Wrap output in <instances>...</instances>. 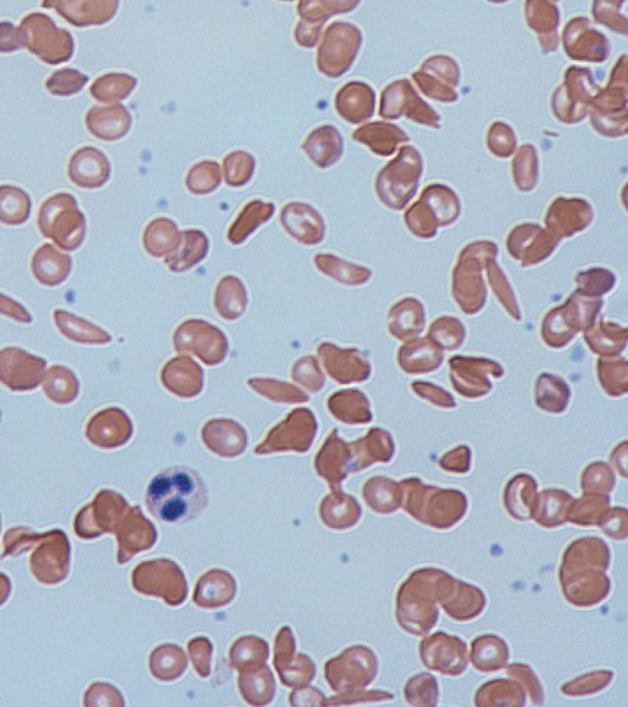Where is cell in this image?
I'll list each match as a JSON object with an SVG mask.
<instances>
[{"label": "cell", "mask_w": 628, "mask_h": 707, "mask_svg": "<svg viewBox=\"0 0 628 707\" xmlns=\"http://www.w3.org/2000/svg\"><path fill=\"white\" fill-rule=\"evenodd\" d=\"M145 501L156 520L181 525L202 514L208 505V490L194 469L175 466L151 480Z\"/></svg>", "instance_id": "cell-1"}, {"label": "cell", "mask_w": 628, "mask_h": 707, "mask_svg": "<svg viewBox=\"0 0 628 707\" xmlns=\"http://www.w3.org/2000/svg\"><path fill=\"white\" fill-rule=\"evenodd\" d=\"M37 224L41 234L64 251H77L85 240L86 220L73 194L57 193L48 198Z\"/></svg>", "instance_id": "cell-2"}, {"label": "cell", "mask_w": 628, "mask_h": 707, "mask_svg": "<svg viewBox=\"0 0 628 707\" xmlns=\"http://www.w3.org/2000/svg\"><path fill=\"white\" fill-rule=\"evenodd\" d=\"M24 47L50 66L66 63L74 55V40L66 29H59L50 16L31 13L19 26Z\"/></svg>", "instance_id": "cell-3"}, {"label": "cell", "mask_w": 628, "mask_h": 707, "mask_svg": "<svg viewBox=\"0 0 628 707\" xmlns=\"http://www.w3.org/2000/svg\"><path fill=\"white\" fill-rule=\"evenodd\" d=\"M360 31L348 23H333L324 32L317 55L319 72L339 78L348 72L359 51Z\"/></svg>", "instance_id": "cell-4"}, {"label": "cell", "mask_w": 628, "mask_h": 707, "mask_svg": "<svg viewBox=\"0 0 628 707\" xmlns=\"http://www.w3.org/2000/svg\"><path fill=\"white\" fill-rule=\"evenodd\" d=\"M46 361L19 348L0 350V383L14 392L35 390L42 383Z\"/></svg>", "instance_id": "cell-5"}, {"label": "cell", "mask_w": 628, "mask_h": 707, "mask_svg": "<svg viewBox=\"0 0 628 707\" xmlns=\"http://www.w3.org/2000/svg\"><path fill=\"white\" fill-rule=\"evenodd\" d=\"M356 2L346 0H305L297 4L300 23L296 26L295 39L301 47L317 45L324 23L330 16L351 12Z\"/></svg>", "instance_id": "cell-6"}, {"label": "cell", "mask_w": 628, "mask_h": 707, "mask_svg": "<svg viewBox=\"0 0 628 707\" xmlns=\"http://www.w3.org/2000/svg\"><path fill=\"white\" fill-rule=\"evenodd\" d=\"M421 660L433 671L459 676L467 669V646L456 636L436 634L421 642Z\"/></svg>", "instance_id": "cell-7"}, {"label": "cell", "mask_w": 628, "mask_h": 707, "mask_svg": "<svg viewBox=\"0 0 628 707\" xmlns=\"http://www.w3.org/2000/svg\"><path fill=\"white\" fill-rule=\"evenodd\" d=\"M43 8H51L77 28L101 26L115 18L117 0H53L43 2Z\"/></svg>", "instance_id": "cell-8"}, {"label": "cell", "mask_w": 628, "mask_h": 707, "mask_svg": "<svg viewBox=\"0 0 628 707\" xmlns=\"http://www.w3.org/2000/svg\"><path fill=\"white\" fill-rule=\"evenodd\" d=\"M68 175L75 186L96 190L110 180L111 164L101 150L84 147L75 151L70 158Z\"/></svg>", "instance_id": "cell-9"}, {"label": "cell", "mask_w": 628, "mask_h": 707, "mask_svg": "<svg viewBox=\"0 0 628 707\" xmlns=\"http://www.w3.org/2000/svg\"><path fill=\"white\" fill-rule=\"evenodd\" d=\"M86 127L104 142H116L131 131L133 118L123 105L94 106L86 113Z\"/></svg>", "instance_id": "cell-10"}, {"label": "cell", "mask_w": 628, "mask_h": 707, "mask_svg": "<svg viewBox=\"0 0 628 707\" xmlns=\"http://www.w3.org/2000/svg\"><path fill=\"white\" fill-rule=\"evenodd\" d=\"M72 257L50 244L42 245L31 259V272L45 286H58L66 282L72 272Z\"/></svg>", "instance_id": "cell-11"}, {"label": "cell", "mask_w": 628, "mask_h": 707, "mask_svg": "<svg viewBox=\"0 0 628 707\" xmlns=\"http://www.w3.org/2000/svg\"><path fill=\"white\" fill-rule=\"evenodd\" d=\"M343 149V138L333 126L314 129L302 144V150L308 158L321 169H327L337 163L343 154Z\"/></svg>", "instance_id": "cell-12"}, {"label": "cell", "mask_w": 628, "mask_h": 707, "mask_svg": "<svg viewBox=\"0 0 628 707\" xmlns=\"http://www.w3.org/2000/svg\"><path fill=\"white\" fill-rule=\"evenodd\" d=\"M339 115L350 123L367 120L373 111V94L367 85L350 83L343 86L335 99Z\"/></svg>", "instance_id": "cell-13"}, {"label": "cell", "mask_w": 628, "mask_h": 707, "mask_svg": "<svg viewBox=\"0 0 628 707\" xmlns=\"http://www.w3.org/2000/svg\"><path fill=\"white\" fill-rule=\"evenodd\" d=\"M281 219H283L285 228L302 241L316 242L321 239L322 218L311 205L290 203L283 209Z\"/></svg>", "instance_id": "cell-14"}, {"label": "cell", "mask_w": 628, "mask_h": 707, "mask_svg": "<svg viewBox=\"0 0 628 707\" xmlns=\"http://www.w3.org/2000/svg\"><path fill=\"white\" fill-rule=\"evenodd\" d=\"M42 390L50 401L57 404H70L79 396L78 377L66 366L53 365L45 372Z\"/></svg>", "instance_id": "cell-15"}, {"label": "cell", "mask_w": 628, "mask_h": 707, "mask_svg": "<svg viewBox=\"0 0 628 707\" xmlns=\"http://www.w3.org/2000/svg\"><path fill=\"white\" fill-rule=\"evenodd\" d=\"M32 202L29 193L23 188L0 186V223L19 226L26 223L31 215Z\"/></svg>", "instance_id": "cell-16"}, {"label": "cell", "mask_w": 628, "mask_h": 707, "mask_svg": "<svg viewBox=\"0 0 628 707\" xmlns=\"http://www.w3.org/2000/svg\"><path fill=\"white\" fill-rule=\"evenodd\" d=\"M54 323L58 328V331L63 334L64 337L72 340V342L79 344H96L106 342V333L102 332L100 328L95 327L92 323L83 320L74 313L56 310L53 313Z\"/></svg>", "instance_id": "cell-17"}, {"label": "cell", "mask_w": 628, "mask_h": 707, "mask_svg": "<svg viewBox=\"0 0 628 707\" xmlns=\"http://www.w3.org/2000/svg\"><path fill=\"white\" fill-rule=\"evenodd\" d=\"M137 79L126 73H108L97 78L90 86V95L104 104L126 100L137 86Z\"/></svg>", "instance_id": "cell-18"}, {"label": "cell", "mask_w": 628, "mask_h": 707, "mask_svg": "<svg viewBox=\"0 0 628 707\" xmlns=\"http://www.w3.org/2000/svg\"><path fill=\"white\" fill-rule=\"evenodd\" d=\"M508 647L497 636H483L474 641L471 650V661L476 669L483 672H494L506 665Z\"/></svg>", "instance_id": "cell-19"}, {"label": "cell", "mask_w": 628, "mask_h": 707, "mask_svg": "<svg viewBox=\"0 0 628 707\" xmlns=\"http://www.w3.org/2000/svg\"><path fill=\"white\" fill-rule=\"evenodd\" d=\"M221 183V167L214 161H202L189 170L186 185L189 192L204 196L214 192Z\"/></svg>", "instance_id": "cell-20"}, {"label": "cell", "mask_w": 628, "mask_h": 707, "mask_svg": "<svg viewBox=\"0 0 628 707\" xmlns=\"http://www.w3.org/2000/svg\"><path fill=\"white\" fill-rule=\"evenodd\" d=\"M224 177L227 185L242 187L247 185L256 169V160L246 151H234L224 160Z\"/></svg>", "instance_id": "cell-21"}, {"label": "cell", "mask_w": 628, "mask_h": 707, "mask_svg": "<svg viewBox=\"0 0 628 707\" xmlns=\"http://www.w3.org/2000/svg\"><path fill=\"white\" fill-rule=\"evenodd\" d=\"M88 82V75L77 69L63 68L56 70L47 79L46 89L54 96L67 97L80 93Z\"/></svg>", "instance_id": "cell-22"}, {"label": "cell", "mask_w": 628, "mask_h": 707, "mask_svg": "<svg viewBox=\"0 0 628 707\" xmlns=\"http://www.w3.org/2000/svg\"><path fill=\"white\" fill-rule=\"evenodd\" d=\"M273 213L274 204L272 203L254 201L247 204L240 218L236 221L234 229H232V239L235 241L241 240L242 236L247 235L257 225L272 217Z\"/></svg>", "instance_id": "cell-23"}, {"label": "cell", "mask_w": 628, "mask_h": 707, "mask_svg": "<svg viewBox=\"0 0 628 707\" xmlns=\"http://www.w3.org/2000/svg\"><path fill=\"white\" fill-rule=\"evenodd\" d=\"M421 688L419 689L413 680H409L405 687V696L411 705H436L437 704V682L429 674H420Z\"/></svg>", "instance_id": "cell-24"}, {"label": "cell", "mask_w": 628, "mask_h": 707, "mask_svg": "<svg viewBox=\"0 0 628 707\" xmlns=\"http://www.w3.org/2000/svg\"><path fill=\"white\" fill-rule=\"evenodd\" d=\"M229 577L230 575L226 574L224 571L216 570L209 572V574L204 576V579L207 580L211 586H213V592H209L207 595L202 597L194 598V602H196L199 607L204 608L225 606V604L232 601V598H234L235 595H232V593L229 592L218 591V587L229 579Z\"/></svg>", "instance_id": "cell-25"}, {"label": "cell", "mask_w": 628, "mask_h": 707, "mask_svg": "<svg viewBox=\"0 0 628 707\" xmlns=\"http://www.w3.org/2000/svg\"><path fill=\"white\" fill-rule=\"evenodd\" d=\"M627 514L626 510L616 509L611 514L606 515L599 522V526L603 528L605 534L615 539H625L627 537Z\"/></svg>", "instance_id": "cell-26"}, {"label": "cell", "mask_w": 628, "mask_h": 707, "mask_svg": "<svg viewBox=\"0 0 628 707\" xmlns=\"http://www.w3.org/2000/svg\"><path fill=\"white\" fill-rule=\"evenodd\" d=\"M24 47L19 28L9 21L0 23V53H13Z\"/></svg>", "instance_id": "cell-27"}, {"label": "cell", "mask_w": 628, "mask_h": 707, "mask_svg": "<svg viewBox=\"0 0 628 707\" xmlns=\"http://www.w3.org/2000/svg\"><path fill=\"white\" fill-rule=\"evenodd\" d=\"M0 315L13 318L14 321L20 323H30L32 321L29 311L23 305L4 294H0Z\"/></svg>", "instance_id": "cell-28"}]
</instances>
